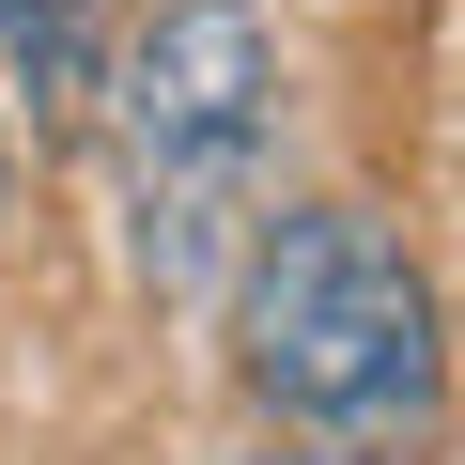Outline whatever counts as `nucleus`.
Masks as SVG:
<instances>
[{
  "label": "nucleus",
  "instance_id": "1",
  "mask_svg": "<svg viewBox=\"0 0 465 465\" xmlns=\"http://www.w3.org/2000/svg\"><path fill=\"white\" fill-rule=\"evenodd\" d=\"M232 372H249V403H280L295 434L388 450L450 388L434 280L403 264V232L372 202H295V217L249 232V264H232Z\"/></svg>",
  "mask_w": 465,
  "mask_h": 465
},
{
  "label": "nucleus",
  "instance_id": "2",
  "mask_svg": "<svg viewBox=\"0 0 465 465\" xmlns=\"http://www.w3.org/2000/svg\"><path fill=\"white\" fill-rule=\"evenodd\" d=\"M124 124V202H140V280L155 295H217L264 232V171H280V32L264 0H171L109 78Z\"/></svg>",
  "mask_w": 465,
  "mask_h": 465
},
{
  "label": "nucleus",
  "instance_id": "4",
  "mask_svg": "<svg viewBox=\"0 0 465 465\" xmlns=\"http://www.w3.org/2000/svg\"><path fill=\"white\" fill-rule=\"evenodd\" d=\"M0 202H16V124H0Z\"/></svg>",
  "mask_w": 465,
  "mask_h": 465
},
{
  "label": "nucleus",
  "instance_id": "5",
  "mask_svg": "<svg viewBox=\"0 0 465 465\" xmlns=\"http://www.w3.org/2000/svg\"><path fill=\"white\" fill-rule=\"evenodd\" d=\"M264 465H341V450H264Z\"/></svg>",
  "mask_w": 465,
  "mask_h": 465
},
{
  "label": "nucleus",
  "instance_id": "3",
  "mask_svg": "<svg viewBox=\"0 0 465 465\" xmlns=\"http://www.w3.org/2000/svg\"><path fill=\"white\" fill-rule=\"evenodd\" d=\"M0 47H16V78H32L47 124H78L94 109V47H109V0H0Z\"/></svg>",
  "mask_w": 465,
  "mask_h": 465
}]
</instances>
